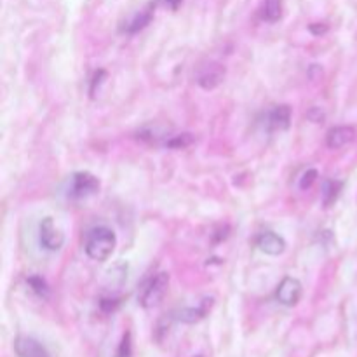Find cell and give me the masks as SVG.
Here are the masks:
<instances>
[{
  "label": "cell",
  "instance_id": "4",
  "mask_svg": "<svg viewBox=\"0 0 357 357\" xmlns=\"http://www.w3.org/2000/svg\"><path fill=\"white\" fill-rule=\"evenodd\" d=\"M275 296L281 305L295 307L302 298V282L295 278H284L279 284Z\"/></svg>",
  "mask_w": 357,
  "mask_h": 357
},
{
  "label": "cell",
  "instance_id": "12",
  "mask_svg": "<svg viewBox=\"0 0 357 357\" xmlns=\"http://www.w3.org/2000/svg\"><path fill=\"white\" fill-rule=\"evenodd\" d=\"M152 17H153V6L149 7V9H143L139 10V13H136L135 16L126 23L124 31L126 33H136V31L143 30V28L152 21Z\"/></svg>",
  "mask_w": 357,
  "mask_h": 357
},
{
  "label": "cell",
  "instance_id": "19",
  "mask_svg": "<svg viewBox=\"0 0 357 357\" xmlns=\"http://www.w3.org/2000/svg\"><path fill=\"white\" fill-rule=\"evenodd\" d=\"M324 117H326V115H324V112L321 110L319 107H312L309 112H307V119L312 121L314 124H323Z\"/></svg>",
  "mask_w": 357,
  "mask_h": 357
},
{
  "label": "cell",
  "instance_id": "3",
  "mask_svg": "<svg viewBox=\"0 0 357 357\" xmlns=\"http://www.w3.org/2000/svg\"><path fill=\"white\" fill-rule=\"evenodd\" d=\"M98 190H100V180L87 171H80L70 178L68 197L84 199L94 195Z\"/></svg>",
  "mask_w": 357,
  "mask_h": 357
},
{
  "label": "cell",
  "instance_id": "8",
  "mask_svg": "<svg viewBox=\"0 0 357 357\" xmlns=\"http://www.w3.org/2000/svg\"><path fill=\"white\" fill-rule=\"evenodd\" d=\"M257 246L260 248L261 253L271 255V257H279V255L284 253L286 241L275 232H264L258 236Z\"/></svg>",
  "mask_w": 357,
  "mask_h": 357
},
{
  "label": "cell",
  "instance_id": "21",
  "mask_svg": "<svg viewBox=\"0 0 357 357\" xmlns=\"http://www.w3.org/2000/svg\"><path fill=\"white\" fill-rule=\"evenodd\" d=\"M309 30H310V33H314V35H324L328 31V24H324V23H312L309 26Z\"/></svg>",
  "mask_w": 357,
  "mask_h": 357
},
{
  "label": "cell",
  "instance_id": "22",
  "mask_svg": "<svg viewBox=\"0 0 357 357\" xmlns=\"http://www.w3.org/2000/svg\"><path fill=\"white\" fill-rule=\"evenodd\" d=\"M164 3H166L167 7H171V9H176L181 3V0H164Z\"/></svg>",
  "mask_w": 357,
  "mask_h": 357
},
{
  "label": "cell",
  "instance_id": "14",
  "mask_svg": "<svg viewBox=\"0 0 357 357\" xmlns=\"http://www.w3.org/2000/svg\"><path fill=\"white\" fill-rule=\"evenodd\" d=\"M282 16V0H265L264 2V20L268 23H275Z\"/></svg>",
  "mask_w": 357,
  "mask_h": 357
},
{
  "label": "cell",
  "instance_id": "1",
  "mask_svg": "<svg viewBox=\"0 0 357 357\" xmlns=\"http://www.w3.org/2000/svg\"><path fill=\"white\" fill-rule=\"evenodd\" d=\"M115 246H117V237L114 230L108 227H96L87 234L86 239V255L94 261H105L112 257Z\"/></svg>",
  "mask_w": 357,
  "mask_h": 357
},
{
  "label": "cell",
  "instance_id": "20",
  "mask_svg": "<svg viewBox=\"0 0 357 357\" xmlns=\"http://www.w3.org/2000/svg\"><path fill=\"white\" fill-rule=\"evenodd\" d=\"M105 77H107V73H105V70H98V72L94 73L93 82H91V94L96 93V86H100V84L103 82V80H101V79H105Z\"/></svg>",
  "mask_w": 357,
  "mask_h": 357
},
{
  "label": "cell",
  "instance_id": "10",
  "mask_svg": "<svg viewBox=\"0 0 357 357\" xmlns=\"http://www.w3.org/2000/svg\"><path fill=\"white\" fill-rule=\"evenodd\" d=\"M291 124V108L288 105L275 107L268 114V129L271 131H286Z\"/></svg>",
  "mask_w": 357,
  "mask_h": 357
},
{
  "label": "cell",
  "instance_id": "5",
  "mask_svg": "<svg viewBox=\"0 0 357 357\" xmlns=\"http://www.w3.org/2000/svg\"><path fill=\"white\" fill-rule=\"evenodd\" d=\"M40 244L47 251L61 250L65 244V236L61 230L54 225L52 218H44L40 223Z\"/></svg>",
  "mask_w": 357,
  "mask_h": 357
},
{
  "label": "cell",
  "instance_id": "7",
  "mask_svg": "<svg viewBox=\"0 0 357 357\" xmlns=\"http://www.w3.org/2000/svg\"><path fill=\"white\" fill-rule=\"evenodd\" d=\"M14 351L20 357H51L47 349L31 337H17L14 342Z\"/></svg>",
  "mask_w": 357,
  "mask_h": 357
},
{
  "label": "cell",
  "instance_id": "18",
  "mask_svg": "<svg viewBox=\"0 0 357 357\" xmlns=\"http://www.w3.org/2000/svg\"><path fill=\"white\" fill-rule=\"evenodd\" d=\"M129 356H131V335L126 333L124 337H122V342H121V347H119L117 357H129Z\"/></svg>",
  "mask_w": 357,
  "mask_h": 357
},
{
  "label": "cell",
  "instance_id": "9",
  "mask_svg": "<svg viewBox=\"0 0 357 357\" xmlns=\"http://www.w3.org/2000/svg\"><path fill=\"white\" fill-rule=\"evenodd\" d=\"M356 138V129L352 126H338L333 128L326 136V145L328 149L338 150L342 146L349 145V143L354 142Z\"/></svg>",
  "mask_w": 357,
  "mask_h": 357
},
{
  "label": "cell",
  "instance_id": "16",
  "mask_svg": "<svg viewBox=\"0 0 357 357\" xmlns=\"http://www.w3.org/2000/svg\"><path fill=\"white\" fill-rule=\"evenodd\" d=\"M192 143H194V136L192 135H178V136H173V138L169 139V142L166 143L169 149H185V146H190Z\"/></svg>",
  "mask_w": 357,
  "mask_h": 357
},
{
  "label": "cell",
  "instance_id": "11",
  "mask_svg": "<svg viewBox=\"0 0 357 357\" xmlns=\"http://www.w3.org/2000/svg\"><path fill=\"white\" fill-rule=\"evenodd\" d=\"M211 305H213V298H206L199 307H188V309L180 310V312H178V319H180L181 323H188V324L197 323V321H201L202 317L209 312Z\"/></svg>",
  "mask_w": 357,
  "mask_h": 357
},
{
  "label": "cell",
  "instance_id": "15",
  "mask_svg": "<svg viewBox=\"0 0 357 357\" xmlns=\"http://www.w3.org/2000/svg\"><path fill=\"white\" fill-rule=\"evenodd\" d=\"M28 284H30V288L33 289L40 298H45V296L49 295L47 284H45V281L40 275H31V278H28Z\"/></svg>",
  "mask_w": 357,
  "mask_h": 357
},
{
  "label": "cell",
  "instance_id": "6",
  "mask_svg": "<svg viewBox=\"0 0 357 357\" xmlns=\"http://www.w3.org/2000/svg\"><path fill=\"white\" fill-rule=\"evenodd\" d=\"M223 77H225V68L218 63H208L201 68L197 75V84L206 91H211L222 84Z\"/></svg>",
  "mask_w": 357,
  "mask_h": 357
},
{
  "label": "cell",
  "instance_id": "17",
  "mask_svg": "<svg viewBox=\"0 0 357 357\" xmlns=\"http://www.w3.org/2000/svg\"><path fill=\"white\" fill-rule=\"evenodd\" d=\"M317 176H319L317 169H307L305 173L302 174V178H300V183H298L300 190H309V188L316 183Z\"/></svg>",
  "mask_w": 357,
  "mask_h": 357
},
{
  "label": "cell",
  "instance_id": "13",
  "mask_svg": "<svg viewBox=\"0 0 357 357\" xmlns=\"http://www.w3.org/2000/svg\"><path fill=\"white\" fill-rule=\"evenodd\" d=\"M344 188V183L340 180H328L323 185V204L324 208H331L340 197V192Z\"/></svg>",
  "mask_w": 357,
  "mask_h": 357
},
{
  "label": "cell",
  "instance_id": "2",
  "mask_svg": "<svg viewBox=\"0 0 357 357\" xmlns=\"http://www.w3.org/2000/svg\"><path fill=\"white\" fill-rule=\"evenodd\" d=\"M167 288H169V274L167 272H159V274L152 275L149 281L143 284L142 293H139V303L145 309H152L157 307L166 296Z\"/></svg>",
  "mask_w": 357,
  "mask_h": 357
}]
</instances>
